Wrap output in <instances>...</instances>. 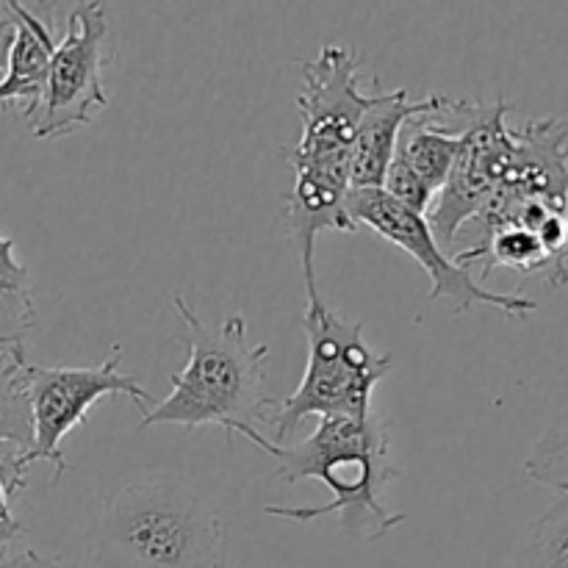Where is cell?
Returning a JSON list of instances; mask_svg holds the SVG:
<instances>
[{"mask_svg": "<svg viewBox=\"0 0 568 568\" xmlns=\"http://www.w3.org/2000/svg\"><path fill=\"white\" fill-rule=\"evenodd\" d=\"M239 436L250 438L277 464V480L300 483L320 480L333 491V503L316 508H283L266 505L264 514L286 521H314L320 516L338 514L344 536L381 541L386 532L405 521V514L383 508L381 494L397 480L392 464L386 427L377 414L366 416H325L316 430L297 447H281L270 442L258 427H244Z\"/></svg>", "mask_w": 568, "mask_h": 568, "instance_id": "6da1fadb", "label": "cell"}, {"mask_svg": "<svg viewBox=\"0 0 568 568\" xmlns=\"http://www.w3.org/2000/svg\"><path fill=\"white\" fill-rule=\"evenodd\" d=\"M94 560L103 568H225L227 532L189 477H139L103 505Z\"/></svg>", "mask_w": 568, "mask_h": 568, "instance_id": "7a4b0ae2", "label": "cell"}, {"mask_svg": "<svg viewBox=\"0 0 568 568\" xmlns=\"http://www.w3.org/2000/svg\"><path fill=\"white\" fill-rule=\"evenodd\" d=\"M186 325V366L170 377V397L142 414V430L153 425H181L186 430L216 425L231 436L244 427L264 425L272 397L266 394L270 344L247 342V320L231 314L220 325H205L186 305L172 297Z\"/></svg>", "mask_w": 568, "mask_h": 568, "instance_id": "3957f363", "label": "cell"}, {"mask_svg": "<svg viewBox=\"0 0 568 568\" xmlns=\"http://www.w3.org/2000/svg\"><path fill=\"white\" fill-rule=\"evenodd\" d=\"M308 305L303 311V331L308 361L297 392L286 399H272L264 425L272 427L270 442L281 444L305 416H366L372 414V394L392 372V355H377L364 338V322H347L327 308L316 286V270L303 272Z\"/></svg>", "mask_w": 568, "mask_h": 568, "instance_id": "277c9868", "label": "cell"}, {"mask_svg": "<svg viewBox=\"0 0 568 568\" xmlns=\"http://www.w3.org/2000/svg\"><path fill=\"white\" fill-rule=\"evenodd\" d=\"M300 142L283 150L294 166V186L316 189L327 194L349 192V155L361 116L375 103V94L361 92V61L355 50L342 44H322L316 59L300 64Z\"/></svg>", "mask_w": 568, "mask_h": 568, "instance_id": "5b68a950", "label": "cell"}, {"mask_svg": "<svg viewBox=\"0 0 568 568\" xmlns=\"http://www.w3.org/2000/svg\"><path fill=\"white\" fill-rule=\"evenodd\" d=\"M122 347L116 344L109 358L94 369L83 366H37L26 364L22 369V388H26L28 410H31L33 442L26 453V466L44 464L53 466V483L67 471V460L61 455V442L75 427L87 422L89 408L109 394H122L136 405H155L153 394L144 392L133 377L120 372Z\"/></svg>", "mask_w": 568, "mask_h": 568, "instance_id": "8992f818", "label": "cell"}, {"mask_svg": "<svg viewBox=\"0 0 568 568\" xmlns=\"http://www.w3.org/2000/svg\"><path fill=\"white\" fill-rule=\"evenodd\" d=\"M344 211H347L355 231L372 227L377 236L405 250L430 275V300H449L455 314L469 311L471 305H491V308H499L510 320H525L538 308V303H532L519 292L503 294L480 286L469 275V270L455 264L444 253L425 216L399 205L383 189H349L347 200H344Z\"/></svg>", "mask_w": 568, "mask_h": 568, "instance_id": "52a82bcc", "label": "cell"}, {"mask_svg": "<svg viewBox=\"0 0 568 568\" xmlns=\"http://www.w3.org/2000/svg\"><path fill=\"white\" fill-rule=\"evenodd\" d=\"M109 17L103 3H78L67 14L64 37L50 55L48 83L31 131L37 139H55L75 133L92 122L94 111L109 105L103 72Z\"/></svg>", "mask_w": 568, "mask_h": 568, "instance_id": "ba28073f", "label": "cell"}, {"mask_svg": "<svg viewBox=\"0 0 568 568\" xmlns=\"http://www.w3.org/2000/svg\"><path fill=\"white\" fill-rule=\"evenodd\" d=\"M442 98L444 94H427L425 100L414 103L405 89L377 92L375 103L361 116V125L355 131L353 155H349V189H383L403 125L410 116L438 109Z\"/></svg>", "mask_w": 568, "mask_h": 568, "instance_id": "9c48e42d", "label": "cell"}, {"mask_svg": "<svg viewBox=\"0 0 568 568\" xmlns=\"http://www.w3.org/2000/svg\"><path fill=\"white\" fill-rule=\"evenodd\" d=\"M3 6L14 22V39H11L9 64H6V78L0 87L6 92V105H17L22 120L33 122L44 98L50 55L55 50L53 33L22 3L9 0Z\"/></svg>", "mask_w": 568, "mask_h": 568, "instance_id": "30bf717a", "label": "cell"}, {"mask_svg": "<svg viewBox=\"0 0 568 568\" xmlns=\"http://www.w3.org/2000/svg\"><path fill=\"white\" fill-rule=\"evenodd\" d=\"M455 264H471V261H483V277L491 275L497 266H508V270L521 272V275H532V272H547V281L552 286H564V277L555 270L552 258L547 250L541 247L536 233L525 231L519 225H505L497 231H488L483 236V244L471 250H460L455 255Z\"/></svg>", "mask_w": 568, "mask_h": 568, "instance_id": "8fae6325", "label": "cell"}, {"mask_svg": "<svg viewBox=\"0 0 568 568\" xmlns=\"http://www.w3.org/2000/svg\"><path fill=\"white\" fill-rule=\"evenodd\" d=\"M33 325L28 270L17 261L14 239L0 236V342H22Z\"/></svg>", "mask_w": 568, "mask_h": 568, "instance_id": "7c38bea8", "label": "cell"}, {"mask_svg": "<svg viewBox=\"0 0 568 568\" xmlns=\"http://www.w3.org/2000/svg\"><path fill=\"white\" fill-rule=\"evenodd\" d=\"M527 568H568V499L560 497L532 525Z\"/></svg>", "mask_w": 568, "mask_h": 568, "instance_id": "4fadbf2b", "label": "cell"}, {"mask_svg": "<svg viewBox=\"0 0 568 568\" xmlns=\"http://www.w3.org/2000/svg\"><path fill=\"white\" fill-rule=\"evenodd\" d=\"M525 471L538 486L568 499V427H555L532 444Z\"/></svg>", "mask_w": 568, "mask_h": 568, "instance_id": "5bb4252c", "label": "cell"}, {"mask_svg": "<svg viewBox=\"0 0 568 568\" xmlns=\"http://www.w3.org/2000/svg\"><path fill=\"white\" fill-rule=\"evenodd\" d=\"M17 568H72V566L64 564L61 558H44V555L31 552V549H22Z\"/></svg>", "mask_w": 568, "mask_h": 568, "instance_id": "9a60e30c", "label": "cell"}, {"mask_svg": "<svg viewBox=\"0 0 568 568\" xmlns=\"http://www.w3.org/2000/svg\"><path fill=\"white\" fill-rule=\"evenodd\" d=\"M22 532L20 521H17L14 514L0 516V549H9L11 541H17V536Z\"/></svg>", "mask_w": 568, "mask_h": 568, "instance_id": "2e32d148", "label": "cell"}, {"mask_svg": "<svg viewBox=\"0 0 568 568\" xmlns=\"http://www.w3.org/2000/svg\"><path fill=\"white\" fill-rule=\"evenodd\" d=\"M11 39H14V22H9L6 28H0V70H6V64H9Z\"/></svg>", "mask_w": 568, "mask_h": 568, "instance_id": "e0dca14e", "label": "cell"}, {"mask_svg": "<svg viewBox=\"0 0 568 568\" xmlns=\"http://www.w3.org/2000/svg\"><path fill=\"white\" fill-rule=\"evenodd\" d=\"M17 564H20V552L0 549V568H17Z\"/></svg>", "mask_w": 568, "mask_h": 568, "instance_id": "ac0fdd59", "label": "cell"}, {"mask_svg": "<svg viewBox=\"0 0 568 568\" xmlns=\"http://www.w3.org/2000/svg\"><path fill=\"white\" fill-rule=\"evenodd\" d=\"M0 103H6V92H3V87H0Z\"/></svg>", "mask_w": 568, "mask_h": 568, "instance_id": "d6986e66", "label": "cell"}]
</instances>
